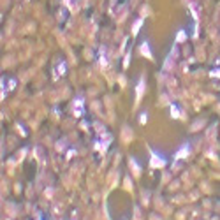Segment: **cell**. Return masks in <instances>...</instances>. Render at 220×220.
<instances>
[{"label": "cell", "instance_id": "6da1fadb", "mask_svg": "<svg viewBox=\"0 0 220 220\" xmlns=\"http://www.w3.org/2000/svg\"><path fill=\"white\" fill-rule=\"evenodd\" d=\"M74 115L76 116H81L83 115V99H78L74 102Z\"/></svg>", "mask_w": 220, "mask_h": 220}, {"label": "cell", "instance_id": "7a4b0ae2", "mask_svg": "<svg viewBox=\"0 0 220 220\" xmlns=\"http://www.w3.org/2000/svg\"><path fill=\"white\" fill-rule=\"evenodd\" d=\"M151 166L153 167H162V166H166V159H157V153H153V159H151Z\"/></svg>", "mask_w": 220, "mask_h": 220}, {"label": "cell", "instance_id": "3957f363", "mask_svg": "<svg viewBox=\"0 0 220 220\" xmlns=\"http://www.w3.org/2000/svg\"><path fill=\"white\" fill-rule=\"evenodd\" d=\"M141 53H143V55H146L148 58H153V55H151V51H150V48H148V42H146V40L141 44Z\"/></svg>", "mask_w": 220, "mask_h": 220}, {"label": "cell", "instance_id": "277c9868", "mask_svg": "<svg viewBox=\"0 0 220 220\" xmlns=\"http://www.w3.org/2000/svg\"><path fill=\"white\" fill-rule=\"evenodd\" d=\"M187 155H189V146L185 144V146L178 151V155H176V157H178V159H183V157H187Z\"/></svg>", "mask_w": 220, "mask_h": 220}, {"label": "cell", "instance_id": "5b68a950", "mask_svg": "<svg viewBox=\"0 0 220 220\" xmlns=\"http://www.w3.org/2000/svg\"><path fill=\"white\" fill-rule=\"evenodd\" d=\"M143 23H144V20H138L136 23H134V35L139 32V28H141V25H143Z\"/></svg>", "mask_w": 220, "mask_h": 220}, {"label": "cell", "instance_id": "8992f818", "mask_svg": "<svg viewBox=\"0 0 220 220\" xmlns=\"http://www.w3.org/2000/svg\"><path fill=\"white\" fill-rule=\"evenodd\" d=\"M143 86H144V79H141V81H139V86H138V99H136V100H139L141 93H143Z\"/></svg>", "mask_w": 220, "mask_h": 220}, {"label": "cell", "instance_id": "52a82bcc", "mask_svg": "<svg viewBox=\"0 0 220 220\" xmlns=\"http://www.w3.org/2000/svg\"><path fill=\"white\" fill-rule=\"evenodd\" d=\"M183 39H185V32L180 30V34H178V42H180V40H183Z\"/></svg>", "mask_w": 220, "mask_h": 220}]
</instances>
